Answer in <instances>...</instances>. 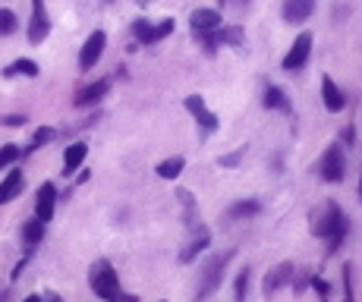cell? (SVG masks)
I'll list each match as a JSON object with an SVG mask.
<instances>
[{
    "instance_id": "obj_1",
    "label": "cell",
    "mask_w": 362,
    "mask_h": 302,
    "mask_svg": "<svg viewBox=\"0 0 362 302\" xmlns=\"http://www.w3.org/2000/svg\"><path fill=\"white\" fill-rule=\"evenodd\" d=\"M88 284H92L94 296H101L104 302H135L129 299V296H123V290H120V277L117 271H114V264L110 262H94L92 271H88Z\"/></svg>"
},
{
    "instance_id": "obj_2",
    "label": "cell",
    "mask_w": 362,
    "mask_h": 302,
    "mask_svg": "<svg viewBox=\"0 0 362 302\" xmlns=\"http://www.w3.org/2000/svg\"><path fill=\"white\" fill-rule=\"evenodd\" d=\"M344 221H346L344 211H340L334 201H324L322 208H315L312 217H309V230H312V236H322V240H328L331 233L337 230Z\"/></svg>"
},
{
    "instance_id": "obj_3",
    "label": "cell",
    "mask_w": 362,
    "mask_h": 302,
    "mask_svg": "<svg viewBox=\"0 0 362 302\" xmlns=\"http://www.w3.org/2000/svg\"><path fill=\"white\" fill-rule=\"evenodd\" d=\"M230 258H233V252H220V255H214L211 262L202 268V287H198V299H202V296H211L214 290L220 287V277H224V271H227Z\"/></svg>"
},
{
    "instance_id": "obj_4",
    "label": "cell",
    "mask_w": 362,
    "mask_h": 302,
    "mask_svg": "<svg viewBox=\"0 0 362 302\" xmlns=\"http://www.w3.org/2000/svg\"><path fill=\"white\" fill-rule=\"evenodd\" d=\"M318 173H322L324 183H340L346 173V161H344V148L334 142L328 145V151L322 155V164H318Z\"/></svg>"
},
{
    "instance_id": "obj_5",
    "label": "cell",
    "mask_w": 362,
    "mask_h": 302,
    "mask_svg": "<svg viewBox=\"0 0 362 302\" xmlns=\"http://www.w3.org/2000/svg\"><path fill=\"white\" fill-rule=\"evenodd\" d=\"M183 104H186L189 114L196 116V123L202 126V136H211V132L218 129V114H211V110L205 108V98H202V95H189Z\"/></svg>"
},
{
    "instance_id": "obj_6",
    "label": "cell",
    "mask_w": 362,
    "mask_h": 302,
    "mask_svg": "<svg viewBox=\"0 0 362 302\" xmlns=\"http://www.w3.org/2000/svg\"><path fill=\"white\" fill-rule=\"evenodd\" d=\"M104 45H107V35L104 32H92L88 41L82 45V54H79V70L82 73L94 70V63L101 60V54H104Z\"/></svg>"
},
{
    "instance_id": "obj_7",
    "label": "cell",
    "mask_w": 362,
    "mask_h": 302,
    "mask_svg": "<svg viewBox=\"0 0 362 302\" xmlns=\"http://www.w3.org/2000/svg\"><path fill=\"white\" fill-rule=\"evenodd\" d=\"M51 35V19L44 13V0H31V23H29V45H41Z\"/></svg>"
},
{
    "instance_id": "obj_8",
    "label": "cell",
    "mask_w": 362,
    "mask_h": 302,
    "mask_svg": "<svg viewBox=\"0 0 362 302\" xmlns=\"http://www.w3.org/2000/svg\"><path fill=\"white\" fill-rule=\"evenodd\" d=\"M293 280H296V268H293V262H281L277 268H271V271H268L261 293H265V296H274L277 290H283L287 284H293Z\"/></svg>"
},
{
    "instance_id": "obj_9",
    "label": "cell",
    "mask_w": 362,
    "mask_h": 302,
    "mask_svg": "<svg viewBox=\"0 0 362 302\" xmlns=\"http://www.w3.org/2000/svg\"><path fill=\"white\" fill-rule=\"evenodd\" d=\"M309 51H312V32H299L293 47L287 51V57H283V70H290V73L299 70V66L309 60Z\"/></svg>"
},
{
    "instance_id": "obj_10",
    "label": "cell",
    "mask_w": 362,
    "mask_h": 302,
    "mask_svg": "<svg viewBox=\"0 0 362 302\" xmlns=\"http://www.w3.org/2000/svg\"><path fill=\"white\" fill-rule=\"evenodd\" d=\"M189 23H192V35H205V32H218L220 25V13L218 10H196V13L189 16Z\"/></svg>"
},
{
    "instance_id": "obj_11",
    "label": "cell",
    "mask_w": 362,
    "mask_h": 302,
    "mask_svg": "<svg viewBox=\"0 0 362 302\" xmlns=\"http://www.w3.org/2000/svg\"><path fill=\"white\" fill-rule=\"evenodd\" d=\"M54 201H57V189H54V183H41V189H38V201H35V217L47 224V221L54 217Z\"/></svg>"
},
{
    "instance_id": "obj_12",
    "label": "cell",
    "mask_w": 362,
    "mask_h": 302,
    "mask_svg": "<svg viewBox=\"0 0 362 302\" xmlns=\"http://www.w3.org/2000/svg\"><path fill=\"white\" fill-rule=\"evenodd\" d=\"M322 101H324V108H328L331 114H340V110L346 108L344 92L334 86V79L331 76H322Z\"/></svg>"
},
{
    "instance_id": "obj_13",
    "label": "cell",
    "mask_w": 362,
    "mask_h": 302,
    "mask_svg": "<svg viewBox=\"0 0 362 302\" xmlns=\"http://www.w3.org/2000/svg\"><path fill=\"white\" fill-rule=\"evenodd\" d=\"M315 10V0H283V19L287 23H306Z\"/></svg>"
},
{
    "instance_id": "obj_14",
    "label": "cell",
    "mask_w": 362,
    "mask_h": 302,
    "mask_svg": "<svg viewBox=\"0 0 362 302\" xmlns=\"http://www.w3.org/2000/svg\"><path fill=\"white\" fill-rule=\"evenodd\" d=\"M110 88V79H101V82H92V86L79 88L76 92V108H92V104H98V101L107 95Z\"/></svg>"
},
{
    "instance_id": "obj_15",
    "label": "cell",
    "mask_w": 362,
    "mask_h": 302,
    "mask_svg": "<svg viewBox=\"0 0 362 302\" xmlns=\"http://www.w3.org/2000/svg\"><path fill=\"white\" fill-rule=\"evenodd\" d=\"M86 155H88V145H86V142H73V145L63 151V177H70L79 164L86 161Z\"/></svg>"
},
{
    "instance_id": "obj_16",
    "label": "cell",
    "mask_w": 362,
    "mask_h": 302,
    "mask_svg": "<svg viewBox=\"0 0 362 302\" xmlns=\"http://www.w3.org/2000/svg\"><path fill=\"white\" fill-rule=\"evenodd\" d=\"M25 189V177L19 171H10V177L0 183V201H13Z\"/></svg>"
},
{
    "instance_id": "obj_17",
    "label": "cell",
    "mask_w": 362,
    "mask_h": 302,
    "mask_svg": "<svg viewBox=\"0 0 362 302\" xmlns=\"http://www.w3.org/2000/svg\"><path fill=\"white\" fill-rule=\"evenodd\" d=\"M208 242H211L208 230H198V236H196V240H192V242H189V246L180 252V262H183V264H189L192 258L198 255V252H205V249H208Z\"/></svg>"
},
{
    "instance_id": "obj_18",
    "label": "cell",
    "mask_w": 362,
    "mask_h": 302,
    "mask_svg": "<svg viewBox=\"0 0 362 302\" xmlns=\"http://www.w3.org/2000/svg\"><path fill=\"white\" fill-rule=\"evenodd\" d=\"M265 108L268 110H281V114H293V108H290V101H287V95L281 92V88H268L265 92Z\"/></svg>"
},
{
    "instance_id": "obj_19",
    "label": "cell",
    "mask_w": 362,
    "mask_h": 302,
    "mask_svg": "<svg viewBox=\"0 0 362 302\" xmlns=\"http://www.w3.org/2000/svg\"><path fill=\"white\" fill-rule=\"evenodd\" d=\"M3 76H29V79H35L38 76V63L35 60H16V63H10L7 70H3Z\"/></svg>"
},
{
    "instance_id": "obj_20",
    "label": "cell",
    "mask_w": 362,
    "mask_h": 302,
    "mask_svg": "<svg viewBox=\"0 0 362 302\" xmlns=\"http://www.w3.org/2000/svg\"><path fill=\"white\" fill-rule=\"evenodd\" d=\"M183 167H186L183 158H167V161L157 164V177H161V179H177L183 173Z\"/></svg>"
},
{
    "instance_id": "obj_21",
    "label": "cell",
    "mask_w": 362,
    "mask_h": 302,
    "mask_svg": "<svg viewBox=\"0 0 362 302\" xmlns=\"http://www.w3.org/2000/svg\"><path fill=\"white\" fill-rule=\"evenodd\" d=\"M133 35H135V41H142V45H155V25L148 23V19H135L133 23Z\"/></svg>"
},
{
    "instance_id": "obj_22",
    "label": "cell",
    "mask_w": 362,
    "mask_h": 302,
    "mask_svg": "<svg viewBox=\"0 0 362 302\" xmlns=\"http://www.w3.org/2000/svg\"><path fill=\"white\" fill-rule=\"evenodd\" d=\"M23 236H25V242H29V246H38V242L44 240V221H38V217H35V221H29V224L23 227Z\"/></svg>"
},
{
    "instance_id": "obj_23",
    "label": "cell",
    "mask_w": 362,
    "mask_h": 302,
    "mask_svg": "<svg viewBox=\"0 0 362 302\" xmlns=\"http://www.w3.org/2000/svg\"><path fill=\"white\" fill-rule=\"evenodd\" d=\"M259 208H261V205L255 199H243V201H236L227 214L230 217H252V214H259Z\"/></svg>"
},
{
    "instance_id": "obj_24",
    "label": "cell",
    "mask_w": 362,
    "mask_h": 302,
    "mask_svg": "<svg viewBox=\"0 0 362 302\" xmlns=\"http://www.w3.org/2000/svg\"><path fill=\"white\" fill-rule=\"evenodd\" d=\"M346 233H350V221H344V224H340L337 230H334V233L328 236V255H334V252H337L340 242L346 240Z\"/></svg>"
},
{
    "instance_id": "obj_25",
    "label": "cell",
    "mask_w": 362,
    "mask_h": 302,
    "mask_svg": "<svg viewBox=\"0 0 362 302\" xmlns=\"http://www.w3.org/2000/svg\"><path fill=\"white\" fill-rule=\"evenodd\" d=\"M218 41H220V45H240V41H243V32H240V25H227V29L220 25Z\"/></svg>"
},
{
    "instance_id": "obj_26",
    "label": "cell",
    "mask_w": 362,
    "mask_h": 302,
    "mask_svg": "<svg viewBox=\"0 0 362 302\" xmlns=\"http://www.w3.org/2000/svg\"><path fill=\"white\" fill-rule=\"evenodd\" d=\"M19 158H23V148H19V145H3V148H0V171L10 167V164H16Z\"/></svg>"
},
{
    "instance_id": "obj_27",
    "label": "cell",
    "mask_w": 362,
    "mask_h": 302,
    "mask_svg": "<svg viewBox=\"0 0 362 302\" xmlns=\"http://www.w3.org/2000/svg\"><path fill=\"white\" fill-rule=\"evenodd\" d=\"M51 139H54V129H47V126H41V129L35 132V139H31V145L25 148L23 155H31V151H38V148H41V145H47Z\"/></svg>"
},
{
    "instance_id": "obj_28",
    "label": "cell",
    "mask_w": 362,
    "mask_h": 302,
    "mask_svg": "<svg viewBox=\"0 0 362 302\" xmlns=\"http://www.w3.org/2000/svg\"><path fill=\"white\" fill-rule=\"evenodd\" d=\"M16 32V13L13 10H0V35H13Z\"/></svg>"
},
{
    "instance_id": "obj_29",
    "label": "cell",
    "mask_w": 362,
    "mask_h": 302,
    "mask_svg": "<svg viewBox=\"0 0 362 302\" xmlns=\"http://www.w3.org/2000/svg\"><path fill=\"white\" fill-rule=\"evenodd\" d=\"M246 290H249V271L236 277V302H246Z\"/></svg>"
},
{
    "instance_id": "obj_30",
    "label": "cell",
    "mask_w": 362,
    "mask_h": 302,
    "mask_svg": "<svg viewBox=\"0 0 362 302\" xmlns=\"http://www.w3.org/2000/svg\"><path fill=\"white\" fill-rule=\"evenodd\" d=\"M309 284H312V290H315V293L322 296V302H328V296H331V287H328V284H324L322 277H309Z\"/></svg>"
},
{
    "instance_id": "obj_31",
    "label": "cell",
    "mask_w": 362,
    "mask_h": 302,
    "mask_svg": "<svg viewBox=\"0 0 362 302\" xmlns=\"http://www.w3.org/2000/svg\"><path fill=\"white\" fill-rule=\"evenodd\" d=\"M243 155H246V148H236V151H230L227 158H220V167H236V164L243 161Z\"/></svg>"
},
{
    "instance_id": "obj_32",
    "label": "cell",
    "mask_w": 362,
    "mask_h": 302,
    "mask_svg": "<svg viewBox=\"0 0 362 302\" xmlns=\"http://www.w3.org/2000/svg\"><path fill=\"white\" fill-rule=\"evenodd\" d=\"M173 25H177L173 19H164V23H157V25H155V38H157V41H161V38H167V35L173 32Z\"/></svg>"
},
{
    "instance_id": "obj_33",
    "label": "cell",
    "mask_w": 362,
    "mask_h": 302,
    "mask_svg": "<svg viewBox=\"0 0 362 302\" xmlns=\"http://www.w3.org/2000/svg\"><path fill=\"white\" fill-rule=\"evenodd\" d=\"M344 302H356L353 287H350V268H344Z\"/></svg>"
},
{
    "instance_id": "obj_34",
    "label": "cell",
    "mask_w": 362,
    "mask_h": 302,
    "mask_svg": "<svg viewBox=\"0 0 362 302\" xmlns=\"http://www.w3.org/2000/svg\"><path fill=\"white\" fill-rule=\"evenodd\" d=\"M3 123H7V126H23V123H25V116H23V114H19V116H7Z\"/></svg>"
},
{
    "instance_id": "obj_35",
    "label": "cell",
    "mask_w": 362,
    "mask_h": 302,
    "mask_svg": "<svg viewBox=\"0 0 362 302\" xmlns=\"http://www.w3.org/2000/svg\"><path fill=\"white\" fill-rule=\"evenodd\" d=\"M44 302H63V299H60L57 293H47V296H44Z\"/></svg>"
},
{
    "instance_id": "obj_36",
    "label": "cell",
    "mask_w": 362,
    "mask_h": 302,
    "mask_svg": "<svg viewBox=\"0 0 362 302\" xmlns=\"http://www.w3.org/2000/svg\"><path fill=\"white\" fill-rule=\"evenodd\" d=\"M23 302H44V299H41V296H35V293H31V296H25Z\"/></svg>"
},
{
    "instance_id": "obj_37",
    "label": "cell",
    "mask_w": 362,
    "mask_h": 302,
    "mask_svg": "<svg viewBox=\"0 0 362 302\" xmlns=\"http://www.w3.org/2000/svg\"><path fill=\"white\" fill-rule=\"evenodd\" d=\"M135 3H139V7H148V3H151V0H135Z\"/></svg>"
},
{
    "instance_id": "obj_38",
    "label": "cell",
    "mask_w": 362,
    "mask_h": 302,
    "mask_svg": "<svg viewBox=\"0 0 362 302\" xmlns=\"http://www.w3.org/2000/svg\"><path fill=\"white\" fill-rule=\"evenodd\" d=\"M359 195H362V179H359Z\"/></svg>"
}]
</instances>
